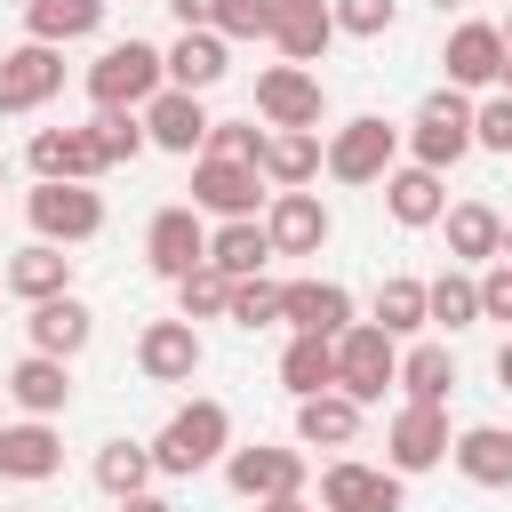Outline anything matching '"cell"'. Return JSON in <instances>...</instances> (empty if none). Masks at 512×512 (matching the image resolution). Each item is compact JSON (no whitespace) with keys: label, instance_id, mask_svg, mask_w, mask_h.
Returning <instances> with one entry per match:
<instances>
[{"label":"cell","instance_id":"e0dca14e","mask_svg":"<svg viewBox=\"0 0 512 512\" xmlns=\"http://www.w3.org/2000/svg\"><path fill=\"white\" fill-rule=\"evenodd\" d=\"M24 168H32V184H96L104 176V152H96L88 128H40L24 144Z\"/></svg>","mask_w":512,"mask_h":512},{"label":"cell","instance_id":"2e32d148","mask_svg":"<svg viewBox=\"0 0 512 512\" xmlns=\"http://www.w3.org/2000/svg\"><path fill=\"white\" fill-rule=\"evenodd\" d=\"M208 104L192 96V88H160L152 104H144V136H152V152H176V160H200L208 152Z\"/></svg>","mask_w":512,"mask_h":512},{"label":"cell","instance_id":"d590c367","mask_svg":"<svg viewBox=\"0 0 512 512\" xmlns=\"http://www.w3.org/2000/svg\"><path fill=\"white\" fill-rule=\"evenodd\" d=\"M424 304H432V328H480V272H464V264H448L440 280H424Z\"/></svg>","mask_w":512,"mask_h":512},{"label":"cell","instance_id":"4dcf8cb0","mask_svg":"<svg viewBox=\"0 0 512 512\" xmlns=\"http://www.w3.org/2000/svg\"><path fill=\"white\" fill-rule=\"evenodd\" d=\"M360 400H344V392H320V400H296V440L304 448H352L360 440Z\"/></svg>","mask_w":512,"mask_h":512},{"label":"cell","instance_id":"4fadbf2b","mask_svg":"<svg viewBox=\"0 0 512 512\" xmlns=\"http://www.w3.org/2000/svg\"><path fill=\"white\" fill-rule=\"evenodd\" d=\"M264 200H272L264 168H240V160H192V208H200V216L240 224V216H256Z\"/></svg>","mask_w":512,"mask_h":512},{"label":"cell","instance_id":"60d3db41","mask_svg":"<svg viewBox=\"0 0 512 512\" xmlns=\"http://www.w3.org/2000/svg\"><path fill=\"white\" fill-rule=\"evenodd\" d=\"M224 320L248 328V336L272 328V320H280V280H264V272H256V280H232V312H224Z\"/></svg>","mask_w":512,"mask_h":512},{"label":"cell","instance_id":"f907efd6","mask_svg":"<svg viewBox=\"0 0 512 512\" xmlns=\"http://www.w3.org/2000/svg\"><path fill=\"white\" fill-rule=\"evenodd\" d=\"M496 88H504V96H512V56H504V80H496Z\"/></svg>","mask_w":512,"mask_h":512},{"label":"cell","instance_id":"6f0895ef","mask_svg":"<svg viewBox=\"0 0 512 512\" xmlns=\"http://www.w3.org/2000/svg\"><path fill=\"white\" fill-rule=\"evenodd\" d=\"M0 288H8V280H0Z\"/></svg>","mask_w":512,"mask_h":512},{"label":"cell","instance_id":"f35d334b","mask_svg":"<svg viewBox=\"0 0 512 512\" xmlns=\"http://www.w3.org/2000/svg\"><path fill=\"white\" fill-rule=\"evenodd\" d=\"M88 136H96V152H104V168H120V160H136L152 136H144V112H96L88 120Z\"/></svg>","mask_w":512,"mask_h":512},{"label":"cell","instance_id":"7402d4cb","mask_svg":"<svg viewBox=\"0 0 512 512\" xmlns=\"http://www.w3.org/2000/svg\"><path fill=\"white\" fill-rule=\"evenodd\" d=\"M64 472V432L56 424H40V416H16V424H0V480H56Z\"/></svg>","mask_w":512,"mask_h":512},{"label":"cell","instance_id":"277c9868","mask_svg":"<svg viewBox=\"0 0 512 512\" xmlns=\"http://www.w3.org/2000/svg\"><path fill=\"white\" fill-rule=\"evenodd\" d=\"M400 128L384 120V112H352L344 128H328V168L320 176H336V184H384L392 168H400Z\"/></svg>","mask_w":512,"mask_h":512},{"label":"cell","instance_id":"ab89813d","mask_svg":"<svg viewBox=\"0 0 512 512\" xmlns=\"http://www.w3.org/2000/svg\"><path fill=\"white\" fill-rule=\"evenodd\" d=\"M336 16V40H384L400 24V0H328Z\"/></svg>","mask_w":512,"mask_h":512},{"label":"cell","instance_id":"ffe728a7","mask_svg":"<svg viewBox=\"0 0 512 512\" xmlns=\"http://www.w3.org/2000/svg\"><path fill=\"white\" fill-rule=\"evenodd\" d=\"M384 216H392L400 232H432V224L448 216V176H440V168L400 160V168L384 176Z\"/></svg>","mask_w":512,"mask_h":512},{"label":"cell","instance_id":"d6a6232c","mask_svg":"<svg viewBox=\"0 0 512 512\" xmlns=\"http://www.w3.org/2000/svg\"><path fill=\"white\" fill-rule=\"evenodd\" d=\"M104 24V0H24V40H48V48H72Z\"/></svg>","mask_w":512,"mask_h":512},{"label":"cell","instance_id":"603a6c76","mask_svg":"<svg viewBox=\"0 0 512 512\" xmlns=\"http://www.w3.org/2000/svg\"><path fill=\"white\" fill-rule=\"evenodd\" d=\"M264 16H272V48H280V64H320L328 40H336L328 0H264Z\"/></svg>","mask_w":512,"mask_h":512},{"label":"cell","instance_id":"f1b7e54d","mask_svg":"<svg viewBox=\"0 0 512 512\" xmlns=\"http://www.w3.org/2000/svg\"><path fill=\"white\" fill-rule=\"evenodd\" d=\"M448 464H456L472 488H512V432H504V424H464L456 448H448Z\"/></svg>","mask_w":512,"mask_h":512},{"label":"cell","instance_id":"d6986e66","mask_svg":"<svg viewBox=\"0 0 512 512\" xmlns=\"http://www.w3.org/2000/svg\"><path fill=\"white\" fill-rule=\"evenodd\" d=\"M280 320H288V336H344L352 288L344 280H280Z\"/></svg>","mask_w":512,"mask_h":512},{"label":"cell","instance_id":"1f68e13d","mask_svg":"<svg viewBox=\"0 0 512 512\" xmlns=\"http://www.w3.org/2000/svg\"><path fill=\"white\" fill-rule=\"evenodd\" d=\"M152 480H160V464H152V440H104V448H96V488H104L112 504L144 496Z\"/></svg>","mask_w":512,"mask_h":512},{"label":"cell","instance_id":"4316f807","mask_svg":"<svg viewBox=\"0 0 512 512\" xmlns=\"http://www.w3.org/2000/svg\"><path fill=\"white\" fill-rule=\"evenodd\" d=\"M232 40L224 32H176L160 56H168V88H192V96H208L224 72H232V56H224Z\"/></svg>","mask_w":512,"mask_h":512},{"label":"cell","instance_id":"9a60e30c","mask_svg":"<svg viewBox=\"0 0 512 512\" xmlns=\"http://www.w3.org/2000/svg\"><path fill=\"white\" fill-rule=\"evenodd\" d=\"M200 328L192 320H144L136 328V376L144 384H192L200 376Z\"/></svg>","mask_w":512,"mask_h":512},{"label":"cell","instance_id":"7a4b0ae2","mask_svg":"<svg viewBox=\"0 0 512 512\" xmlns=\"http://www.w3.org/2000/svg\"><path fill=\"white\" fill-rule=\"evenodd\" d=\"M160 88H168V56L152 40H112L88 64V104L96 112H144Z\"/></svg>","mask_w":512,"mask_h":512},{"label":"cell","instance_id":"ac0fdd59","mask_svg":"<svg viewBox=\"0 0 512 512\" xmlns=\"http://www.w3.org/2000/svg\"><path fill=\"white\" fill-rule=\"evenodd\" d=\"M264 232H272V256H320L336 216H328L320 192H272L264 200Z\"/></svg>","mask_w":512,"mask_h":512},{"label":"cell","instance_id":"5b68a950","mask_svg":"<svg viewBox=\"0 0 512 512\" xmlns=\"http://www.w3.org/2000/svg\"><path fill=\"white\" fill-rule=\"evenodd\" d=\"M392 384H400V336H384L376 320H352L336 336V392L360 400V408H376Z\"/></svg>","mask_w":512,"mask_h":512},{"label":"cell","instance_id":"681fc988","mask_svg":"<svg viewBox=\"0 0 512 512\" xmlns=\"http://www.w3.org/2000/svg\"><path fill=\"white\" fill-rule=\"evenodd\" d=\"M256 512H312L304 496H272V504H256Z\"/></svg>","mask_w":512,"mask_h":512},{"label":"cell","instance_id":"52a82bcc","mask_svg":"<svg viewBox=\"0 0 512 512\" xmlns=\"http://www.w3.org/2000/svg\"><path fill=\"white\" fill-rule=\"evenodd\" d=\"M448 448H456L448 408H416V400H400V408H392V424H384V464H392L400 480L440 472V464H448Z\"/></svg>","mask_w":512,"mask_h":512},{"label":"cell","instance_id":"7bdbcfd3","mask_svg":"<svg viewBox=\"0 0 512 512\" xmlns=\"http://www.w3.org/2000/svg\"><path fill=\"white\" fill-rule=\"evenodd\" d=\"M472 144L512 160V96H504V88H488V96L472 104Z\"/></svg>","mask_w":512,"mask_h":512},{"label":"cell","instance_id":"83f0119b","mask_svg":"<svg viewBox=\"0 0 512 512\" xmlns=\"http://www.w3.org/2000/svg\"><path fill=\"white\" fill-rule=\"evenodd\" d=\"M8 296H24V304H48V296H72V256L64 248H48V240H24L16 256H8Z\"/></svg>","mask_w":512,"mask_h":512},{"label":"cell","instance_id":"f6af8a7d","mask_svg":"<svg viewBox=\"0 0 512 512\" xmlns=\"http://www.w3.org/2000/svg\"><path fill=\"white\" fill-rule=\"evenodd\" d=\"M480 320H504V328H512V264H504V256L480 272Z\"/></svg>","mask_w":512,"mask_h":512},{"label":"cell","instance_id":"e575fe53","mask_svg":"<svg viewBox=\"0 0 512 512\" xmlns=\"http://www.w3.org/2000/svg\"><path fill=\"white\" fill-rule=\"evenodd\" d=\"M400 392H408L416 408H448V392H456V352H448V344H408V352H400Z\"/></svg>","mask_w":512,"mask_h":512},{"label":"cell","instance_id":"7c38bea8","mask_svg":"<svg viewBox=\"0 0 512 512\" xmlns=\"http://www.w3.org/2000/svg\"><path fill=\"white\" fill-rule=\"evenodd\" d=\"M56 88H64V48H48V40H16V48L0 56V120L40 112Z\"/></svg>","mask_w":512,"mask_h":512},{"label":"cell","instance_id":"6da1fadb","mask_svg":"<svg viewBox=\"0 0 512 512\" xmlns=\"http://www.w3.org/2000/svg\"><path fill=\"white\" fill-rule=\"evenodd\" d=\"M232 456V408L224 400H184L160 432H152V464H160V480H192V472H208V464H224Z\"/></svg>","mask_w":512,"mask_h":512},{"label":"cell","instance_id":"484cf974","mask_svg":"<svg viewBox=\"0 0 512 512\" xmlns=\"http://www.w3.org/2000/svg\"><path fill=\"white\" fill-rule=\"evenodd\" d=\"M24 336H32V352H48V360H80V352L96 344V312H88L80 296H48V304H32Z\"/></svg>","mask_w":512,"mask_h":512},{"label":"cell","instance_id":"bcb514c9","mask_svg":"<svg viewBox=\"0 0 512 512\" xmlns=\"http://www.w3.org/2000/svg\"><path fill=\"white\" fill-rule=\"evenodd\" d=\"M168 16H176L184 32H216V16H224V0H168Z\"/></svg>","mask_w":512,"mask_h":512},{"label":"cell","instance_id":"30bf717a","mask_svg":"<svg viewBox=\"0 0 512 512\" xmlns=\"http://www.w3.org/2000/svg\"><path fill=\"white\" fill-rule=\"evenodd\" d=\"M440 72H448V88L488 96V88L504 80V24H480V16L448 24V40H440Z\"/></svg>","mask_w":512,"mask_h":512},{"label":"cell","instance_id":"f5cc1de1","mask_svg":"<svg viewBox=\"0 0 512 512\" xmlns=\"http://www.w3.org/2000/svg\"><path fill=\"white\" fill-rule=\"evenodd\" d=\"M432 8H440V16H448V8H464V0H432Z\"/></svg>","mask_w":512,"mask_h":512},{"label":"cell","instance_id":"9c48e42d","mask_svg":"<svg viewBox=\"0 0 512 512\" xmlns=\"http://www.w3.org/2000/svg\"><path fill=\"white\" fill-rule=\"evenodd\" d=\"M144 264H152L168 288H176L184 272H200V264H208V216H200L192 200H168V208L144 224Z\"/></svg>","mask_w":512,"mask_h":512},{"label":"cell","instance_id":"74e56055","mask_svg":"<svg viewBox=\"0 0 512 512\" xmlns=\"http://www.w3.org/2000/svg\"><path fill=\"white\" fill-rule=\"evenodd\" d=\"M224 312H232V280L216 264H200V272L176 280V320H224Z\"/></svg>","mask_w":512,"mask_h":512},{"label":"cell","instance_id":"8d00e7d4","mask_svg":"<svg viewBox=\"0 0 512 512\" xmlns=\"http://www.w3.org/2000/svg\"><path fill=\"white\" fill-rule=\"evenodd\" d=\"M376 328H384V336H416V328H432V304H424V280H408V272H392V280L376 288Z\"/></svg>","mask_w":512,"mask_h":512},{"label":"cell","instance_id":"9f6ffc18","mask_svg":"<svg viewBox=\"0 0 512 512\" xmlns=\"http://www.w3.org/2000/svg\"><path fill=\"white\" fill-rule=\"evenodd\" d=\"M8 512H32V504H8Z\"/></svg>","mask_w":512,"mask_h":512},{"label":"cell","instance_id":"3957f363","mask_svg":"<svg viewBox=\"0 0 512 512\" xmlns=\"http://www.w3.org/2000/svg\"><path fill=\"white\" fill-rule=\"evenodd\" d=\"M400 136H408V160H416V168H440V176H448L464 152H480V144H472V96H464V88H432Z\"/></svg>","mask_w":512,"mask_h":512},{"label":"cell","instance_id":"ee69618b","mask_svg":"<svg viewBox=\"0 0 512 512\" xmlns=\"http://www.w3.org/2000/svg\"><path fill=\"white\" fill-rule=\"evenodd\" d=\"M216 32H224V40H272V16H264V0H224Z\"/></svg>","mask_w":512,"mask_h":512},{"label":"cell","instance_id":"db71d44e","mask_svg":"<svg viewBox=\"0 0 512 512\" xmlns=\"http://www.w3.org/2000/svg\"><path fill=\"white\" fill-rule=\"evenodd\" d=\"M0 184H8V152H0Z\"/></svg>","mask_w":512,"mask_h":512},{"label":"cell","instance_id":"816d5d0a","mask_svg":"<svg viewBox=\"0 0 512 512\" xmlns=\"http://www.w3.org/2000/svg\"><path fill=\"white\" fill-rule=\"evenodd\" d=\"M504 264H512V216H504Z\"/></svg>","mask_w":512,"mask_h":512},{"label":"cell","instance_id":"5bb4252c","mask_svg":"<svg viewBox=\"0 0 512 512\" xmlns=\"http://www.w3.org/2000/svg\"><path fill=\"white\" fill-rule=\"evenodd\" d=\"M320 512H400V472L392 464H360V456H328Z\"/></svg>","mask_w":512,"mask_h":512},{"label":"cell","instance_id":"8fae6325","mask_svg":"<svg viewBox=\"0 0 512 512\" xmlns=\"http://www.w3.org/2000/svg\"><path fill=\"white\" fill-rule=\"evenodd\" d=\"M328 112V88L312 64H264L256 72V120L264 128H320Z\"/></svg>","mask_w":512,"mask_h":512},{"label":"cell","instance_id":"d4e9b609","mask_svg":"<svg viewBox=\"0 0 512 512\" xmlns=\"http://www.w3.org/2000/svg\"><path fill=\"white\" fill-rule=\"evenodd\" d=\"M256 168H264L272 192H312V176L328 168V144H320V128H272Z\"/></svg>","mask_w":512,"mask_h":512},{"label":"cell","instance_id":"c3c4849f","mask_svg":"<svg viewBox=\"0 0 512 512\" xmlns=\"http://www.w3.org/2000/svg\"><path fill=\"white\" fill-rule=\"evenodd\" d=\"M496 384H504V392H512V336H504V344H496Z\"/></svg>","mask_w":512,"mask_h":512},{"label":"cell","instance_id":"ba28073f","mask_svg":"<svg viewBox=\"0 0 512 512\" xmlns=\"http://www.w3.org/2000/svg\"><path fill=\"white\" fill-rule=\"evenodd\" d=\"M224 488L248 496V504L304 496V488H312V464H304V448H272V440H256V448H232V456H224Z\"/></svg>","mask_w":512,"mask_h":512},{"label":"cell","instance_id":"44dd1931","mask_svg":"<svg viewBox=\"0 0 512 512\" xmlns=\"http://www.w3.org/2000/svg\"><path fill=\"white\" fill-rule=\"evenodd\" d=\"M0 392L24 408V416H40V424H56L64 408H72V360H48V352H24L8 376H0Z\"/></svg>","mask_w":512,"mask_h":512},{"label":"cell","instance_id":"11a10c76","mask_svg":"<svg viewBox=\"0 0 512 512\" xmlns=\"http://www.w3.org/2000/svg\"><path fill=\"white\" fill-rule=\"evenodd\" d=\"M504 56H512V24H504Z\"/></svg>","mask_w":512,"mask_h":512},{"label":"cell","instance_id":"836d02e7","mask_svg":"<svg viewBox=\"0 0 512 512\" xmlns=\"http://www.w3.org/2000/svg\"><path fill=\"white\" fill-rule=\"evenodd\" d=\"M280 384H288L296 400L336 392V336H288V352H280Z\"/></svg>","mask_w":512,"mask_h":512},{"label":"cell","instance_id":"7dc6e473","mask_svg":"<svg viewBox=\"0 0 512 512\" xmlns=\"http://www.w3.org/2000/svg\"><path fill=\"white\" fill-rule=\"evenodd\" d=\"M112 512H176V504H168L160 488H144V496H128V504H112Z\"/></svg>","mask_w":512,"mask_h":512},{"label":"cell","instance_id":"b9f144b4","mask_svg":"<svg viewBox=\"0 0 512 512\" xmlns=\"http://www.w3.org/2000/svg\"><path fill=\"white\" fill-rule=\"evenodd\" d=\"M264 136H272V128H256V120H216L200 160H240V168H256V160H264Z\"/></svg>","mask_w":512,"mask_h":512},{"label":"cell","instance_id":"f546056e","mask_svg":"<svg viewBox=\"0 0 512 512\" xmlns=\"http://www.w3.org/2000/svg\"><path fill=\"white\" fill-rule=\"evenodd\" d=\"M208 264H216L224 280H256V272L272 264V232H264V216L216 224V232H208Z\"/></svg>","mask_w":512,"mask_h":512},{"label":"cell","instance_id":"cb8c5ba5","mask_svg":"<svg viewBox=\"0 0 512 512\" xmlns=\"http://www.w3.org/2000/svg\"><path fill=\"white\" fill-rule=\"evenodd\" d=\"M440 232H448V264H464V272H488L504 256V216L488 200H448Z\"/></svg>","mask_w":512,"mask_h":512},{"label":"cell","instance_id":"8992f818","mask_svg":"<svg viewBox=\"0 0 512 512\" xmlns=\"http://www.w3.org/2000/svg\"><path fill=\"white\" fill-rule=\"evenodd\" d=\"M24 224L48 248H80V240L104 232V192L96 184H32L24 192Z\"/></svg>","mask_w":512,"mask_h":512}]
</instances>
